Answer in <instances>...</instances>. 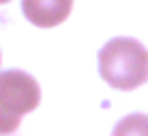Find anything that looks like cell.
<instances>
[{
    "label": "cell",
    "mask_w": 148,
    "mask_h": 136,
    "mask_svg": "<svg viewBox=\"0 0 148 136\" xmlns=\"http://www.w3.org/2000/svg\"><path fill=\"white\" fill-rule=\"evenodd\" d=\"M102 78L116 90H134L148 81V51L132 37H116L97 53Z\"/></svg>",
    "instance_id": "obj_1"
},
{
    "label": "cell",
    "mask_w": 148,
    "mask_h": 136,
    "mask_svg": "<svg viewBox=\"0 0 148 136\" xmlns=\"http://www.w3.org/2000/svg\"><path fill=\"white\" fill-rule=\"evenodd\" d=\"M42 92L37 81L21 69L0 71V136L14 134L21 118L39 106Z\"/></svg>",
    "instance_id": "obj_2"
},
{
    "label": "cell",
    "mask_w": 148,
    "mask_h": 136,
    "mask_svg": "<svg viewBox=\"0 0 148 136\" xmlns=\"http://www.w3.org/2000/svg\"><path fill=\"white\" fill-rule=\"evenodd\" d=\"M72 12V0H23L25 18L37 28L60 25Z\"/></svg>",
    "instance_id": "obj_3"
},
{
    "label": "cell",
    "mask_w": 148,
    "mask_h": 136,
    "mask_svg": "<svg viewBox=\"0 0 148 136\" xmlns=\"http://www.w3.org/2000/svg\"><path fill=\"white\" fill-rule=\"evenodd\" d=\"M111 136H148V115L132 113V115L123 118L113 127V134Z\"/></svg>",
    "instance_id": "obj_4"
},
{
    "label": "cell",
    "mask_w": 148,
    "mask_h": 136,
    "mask_svg": "<svg viewBox=\"0 0 148 136\" xmlns=\"http://www.w3.org/2000/svg\"><path fill=\"white\" fill-rule=\"evenodd\" d=\"M2 2H9V0H0V5H2Z\"/></svg>",
    "instance_id": "obj_5"
}]
</instances>
